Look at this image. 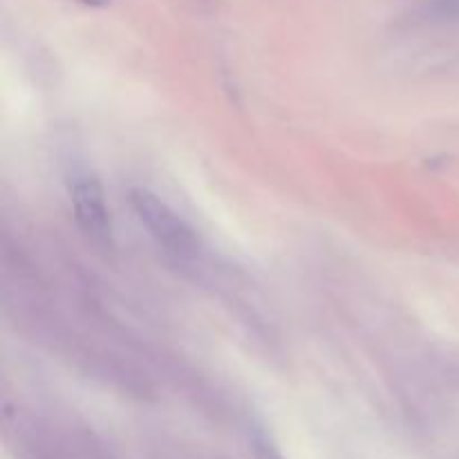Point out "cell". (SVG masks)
<instances>
[{"instance_id": "3", "label": "cell", "mask_w": 459, "mask_h": 459, "mask_svg": "<svg viewBox=\"0 0 459 459\" xmlns=\"http://www.w3.org/2000/svg\"><path fill=\"white\" fill-rule=\"evenodd\" d=\"M254 457L255 459H282L278 448L269 442L267 437H255L254 439Z\"/></svg>"}, {"instance_id": "1", "label": "cell", "mask_w": 459, "mask_h": 459, "mask_svg": "<svg viewBox=\"0 0 459 459\" xmlns=\"http://www.w3.org/2000/svg\"><path fill=\"white\" fill-rule=\"evenodd\" d=\"M128 197L137 220L166 254L178 260L197 258L200 238L178 211L170 209L161 197H157L148 188H133Z\"/></svg>"}, {"instance_id": "4", "label": "cell", "mask_w": 459, "mask_h": 459, "mask_svg": "<svg viewBox=\"0 0 459 459\" xmlns=\"http://www.w3.org/2000/svg\"><path fill=\"white\" fill-rule=\"evenodd\" d=\"M83 4H88V7H106V4H110L112 0H81Z\"/></svg>"}, {"instance_id": "2", "label": "cell", "mask_w": 459, "mask_h": 459, "mask_svg": "<svg viewBox=\"0 0 459 459\" xmlns=\"http://www.w3.org/2000/svg\"><path fill=\"white\" fill-rule=\"evenodd\" d=\"M70 202L81 231L97 242H110L112 215L101 182L90 175L74 179L70 186Z\"/></svg>"}]
</instances>
